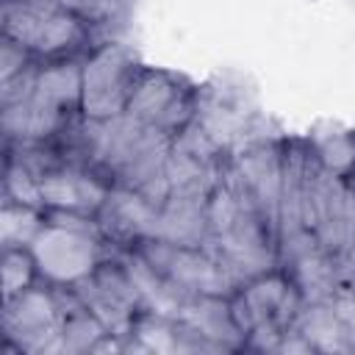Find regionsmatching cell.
Instances as JSON below:
<instances>
[{"mask_svg":"<svg viewBox=\"0 0 355 355\" xmlns=\"http://www.w3.org/2000/svg\"><path fill=\"white\" fill-rule=\"evenodd\" d=\"M3 341L8 352H64L61 313L53 297V286L25 288L3 300Z\"/></svg>","mask_w":355,"mask_h":355,"instance_id":"4","label":"cell"},{"mask_svg":"<svg viewBox=\"0 0 355 355\" xmlns=\"http://www.w3.org/2000/svg\"><path fill=\"white\" fill-rule=\"evenodd\" d=\"M33 94L47 105L69 116H78L80 97H83V61H75L69 55V58H50L39 64Z\"/></svg>","mask_w":355,"mask_h":355,"instance_id":"10","label":"cell"},{"mask_svg":"<svg viewBox=\"0 0 355 355\" xmlns=\"http://www.w3.org/2000/svg\"><path fill=\"white\" fill-rule=\"evenodd\" d=\"M108 336V327L83 305L61 319L64 352H94V347Z\"/></svg>","mask_w":355,"mask_h":355,"instance_id":"14","label":"cell"},{"mask_svg":"<svg viewBox=\"0 0 355 355\" xmlns=\"http://www.w3.org/2000/svg\"><path fill=\"white\" fill-rule=\"evenodd\" d=\"M175 319H183L194 330H200L205 338L222 344L225 349H239L244 347V336L233 322L230 313V297L222 294H191Z\"/></svg>","mask_w":355,"mask_h":355,"instance_id":"9","label":"cell"},{"mask_svg":"<svg viewBox=\"0 0 355 355\" xmlns=\"http://www.w3.org/2000/svg\"><path fill=\"white\" fill-rule=\"evenodd\" d=\"M347 180H352V183H355V164H352V172H349V178H347Z\"/></svg>","mask_w":355,"mask_h":355,"instance_id":"20","label":"cell"},{"mask_svg":"<svg viewBox=\"0 0 355 355\" xmlns=\"http://www.w3.org/2000/svg\"><path fill=\"white\" fill-rule=\"evenodd\" d=\"M316 158L336 175L341 178H349L352 172V164H355V139L349 136H336V139H327L324 144H319L316 150Z\"/></svg>","mask_w":355,"mask_h":355,"instance_id":"17","label":"cell"},{"mask_svg":"<svg viewBox=\"0 0 355 355\" xmlns=\"http://www.w3.org/2000/svg\"><path fill=\"white\" fill-rule=\"evenodd\" d=\"M0 275H3V300L31 288L39 277L31 250H0Z\"/></svg>","mask_w":355,"mask_h":355,"instance_id":"15","label":"cell"},{"mask_svg":"<svg viewBox=\"0 0 355 355\" xmlns=\"http://www.w3.org/2000/svg\"><path fill=\"white\" fill-rule=\"evenodd\" d=\"M33 61H39L31 50H25L19 42L3 36L0 42V80H8L14 75H19L22 69H28Z\"/></svg>","mask_w":355,"mask_h":355,"instance_id":"18","label":"cell"},{"mask_svg":"<svg viewBox=\"0 0 355 355\" xmlns=\"http://www.w3.org/2000/svg\"><path fill=\"white\" fill-rule=\"evenodd\" d=\"M230 172L244 186L263 222L272 227L277 239V211H280V189H283V147L277 144H255L241 153Z\"/></svg>","mask_w":355,"mask_h":355,"instance_id":"6","label":"cell"},{"mask_svg":"<svg viewBox=\"0 0 355 355\" xmlns=\"http://www.w3.org/2000/svg\"><path fill=\"white\" fill-rule=\"evenodd\" d=\"M114 250L116 247L100 236H89L53 222H44V227L31 244V255L36 261L39 277L44 283H64V286H72L80 277L92 275L103 258L114 255Z\"/></svg>","mask_w":355,"mask_h":355,"instance_id":"3","label":"cell"},{"mask_svg":"<svg viewBox=\"0 0 355 355\" xmlns=\"http://www.w3.org/2000/svg\"><path fill=\"white\" fill-rule=\"evenodd\" d=\"M330 302H333V311H336L347 352H355V294L352 291H338Z\"/></svg>","mask_w":355,"mask_h":355,"instance_id":"19","label":"cell"},{"mask_svg":"<svg viewBox=\"0 0 355 355\" xmlns=\"http://www.w3.org/2000/svg\"><path fill=\"white\" fill-rule=\"evenodd\" d=\"M72 119L75 116L42 103L36 94L11 105H0V125L6 141H53Z\"/></svg>","mask_w":355,"mask_h":355,"instance_id":"8","label":"cell"},{"mask_svg":"<svg viewBox=\"0 0 355 355\" xmlns=\"http://www.w3.org/2000/svg\"><path fill=\"white\" fill-rule=\"evenodd\" d=\"M136 55L119 44L108 42L97 47L92 55L83 58V97H80V114L86 119H111L122 116L128 111L133 86L139 80Z\"/></svg>","mask_w":355,"mask_h":355,"instance_id":"2","label":"cell"},{"mask_svg":"<svg viewBox=\"0 0 355 355\" xmlns=\"http://www.w3.org/2000/svg\"><path fill=\"white\" fill-rule=\"evenodd\" d=\"M283 272L291 277V283L297 286V291L302 294L305 302H324V300H333L338 291H344V283L338 275V261L330 252H324L322 247L297 258Z\"/></svg>","mask_w":355,"mask_h":355,"instance_id":"11","label":"cell"},{"mask_svg":"<svg viewBox=\"0 0 355 355\" xmlns=\"http://www.w3.org/2000/svg\"><path fill=\"white\" fill-rule=\"evenodd\" d=\"M39 186H42L44 208L78 211L92 216H97V211L103 208V202L114 189L108 178L80 164H61L58 169L47 172L39 180Z\"/></svg>","mask_w":355,"mask_h":355,"instance_id":"7","label":"cell"},{"mask_svg":"<svg viewBox=\"0 0 355 355\" xmlns=\"http://www.w3.org/2000/svg\"><path fill=\"white\" fill-rule=\"evenodd\" d=\"M294 330H300L316 352H347V344H344V336H341V327H338L330 300L302 302V308L294 319Z\"/></svg>","mask_w":355,"mask_h":355,"instance_id":"12","label":"cell"},{"mask_svg":"<svg viewBox=\"0 0 355 355\" xmlns=\"http://www.w3.org/2000/svg\"><path fill=\"white\" fill-rule=\"evenodd\" d=\"M3 36L19 42L36 58H69L89 42V22L75 11L28 0L0 3Z\"/></svg>","mask_w":355,"mask_h":355,"instance_id":"1","label":"cell"},{"mask_svg":"<svg viewBox=\"0 0 355 355\" xmlns=\"http://www.w3.org/2000/svg\"><path fill=\"white\" fill-rule=\"evenodd\" d=\"M44 211L3 200L0 205V250H31L33 239L44 227Z\"/></svg>","mask_w":355,"mask_h":355,"instance_id":"13","label":"cell"},{"mask_svg":"<svg viewBox=\"0 0 355 355\" xmlns=\"http://www.w3.org/2000/svg\"><path fill=\"white\" fill-rule=\"evenodd\" d=\"M3 200L44 211V197H42L39 178L31 175L22 164H17L11 158H6V172H3Z\"/></svg>","mask_w":355,"mask_h":355,"instance_id":"16","label":"cell"},{"mask_svg":"<svg viewBox=\"0 0 355 355\" xmlns=\"http://www.w3.org/2000/svg\"><path fill=\"white\" fill-rule=\"evenodd\" d=\"M194 111H197L194 89L183 78L158 69H141L125 114L175 139L183 128L194 122Z\"/></svg>","mask_w":355,"mask_h":355,"instance_id":"5","label":"cell"}]
</instances>
